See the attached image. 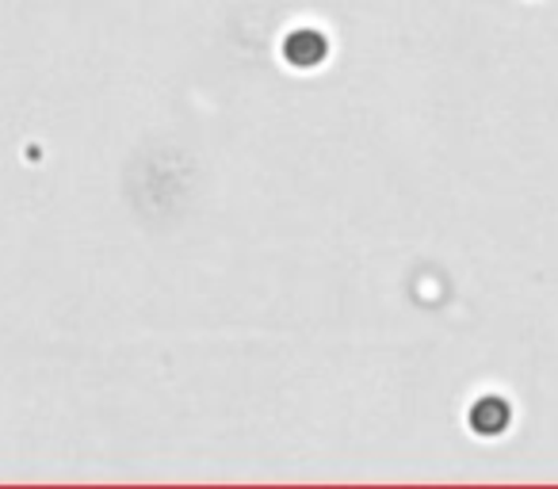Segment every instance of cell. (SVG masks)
Masks as SVG:
<instances>
[{
    "label": "cell",
    "instance_id": "6da1fadb",
    "mask_svg": "<svg viewBox=\"0 0 558 489\" xmlns=\"http://www.w3.org/2000/svg\"><path fill=\"white\" fill-rule=\"evenodd\" d=\"M329 54V42L322 32H314V27H303V32H291L288 39H283V58H288L295 70H314V65L322 62V58Z\"/></svg>",
    "mask_w": 558,
    "mask_h": 489
},
{
    "label": "cell",
    "instance_id": "7a4b0ae2",
    "mask_svg": "<svg viewBox=\"0 0 558 489\" xmlns=\"http://www.w3.org/2000/svg\"><path fill=\"white\" fill-rule=\"evenodd\" d=\"M512 420V409L505 398L489 394V398H478V405L471 409V428L478 436H501Z\"/></svg>",
    "mask_w": 558,
    "mask_h": 489
}]
</instances>
